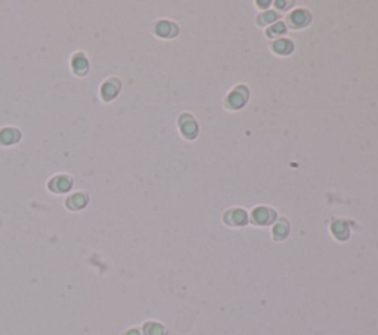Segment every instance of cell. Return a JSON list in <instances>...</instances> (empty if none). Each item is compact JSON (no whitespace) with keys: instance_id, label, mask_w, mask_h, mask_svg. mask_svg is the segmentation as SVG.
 <instances>
[{"instance_id":"cell-1","label":"cell","mask_w":378,"mask_h":335,"mask_svg":"<svg viewBox=\"0 0 378 335\" xmlns=\"http://www.w3.org/2000/svg\"><path fill=\"white\" fill-rule=\"evenodd\" d=\"M73 186V179H70L65 175L61 176H55L51 182H49V188L54 192H65Z\"/></svg>"},{"instance_id":"cell-2","label":"cell","mask_w":378,"mask_h":335,"mask_svg":"<svg viewBox=\"0 0 378 335\" xmlns=\"http://www.w3.org/2000/svg\"><path fill=\"white\" fill-rule=\"evenodd\" d=\"M20 131L17 129H11V127H6L3 129L2 131H0V143H5V145H9V143H14L20 139Z\"/></svg>"},{"instance_id":"cell-3","label":"cell","mask_w":378,"mask_h":335,"mask_svg":"<svg viewBox=\"0 0 378 335\" xmlns=\"http://www.w3.org/2000/svg\"><path fill=\"white\" fill-rule=\"evenodd\" d=\"M86 203H87V195L81 194V192L74 194L73 197H70L67 200V206L70 207V210H80L86 206Z\"/></svg>"},{"instance_id":"cell-4","label":"cell","mask_w":378,"mask_h":335,"mask_svg":"<svg viewBox=\"0 0 378 335\" xmlns=\"http://www.w3.org/2000/svg\"><path fill=\"white\" fill-rule=\"evenodd\" d=\"M117 90H118V86H117V84L112 86V80H111V81H107V83L102 86V98H104V99H111L112 96H115Z\"/></svg>"},{"instance_id":"cell-5","label":"cell","mask_w":378,"mask_h":335,"mask_svg":"<svg viewBox=\"0 0 378 335\" xmlns=\"http://www.w3.org/2000/svg\"><path fill=\"white\" fill-rule=\"evenodd\" d=\"M73 67L77 70V68H83V71H86L87 70V61H86V58L81 55V53H77L76 56H74V59H73Z\"/></svg>"},{"instance_id":"cell-6","label":"cell","mask_w":378,"mask_h":335,"mask_svg":"<svg viewBox=\"0 0 378 335\" xmlns=\"http://www.w3.org/2000/svg\"><path fill=\"white\" fill-rule=\"evenodd\" d=\"M146 335H162V328L157 323H148L145 326Z\"/></svg>"},{"instance_id":"cell-7","label":"cell","mask_w":378,"mask_h":335,"mask_svg":"<svg viewBox=\"0 0 378 335\" xmlns=\"http://www.w3.org/2000/svg\"><path fill=\"white\" fill-rule=\"evenodd\" d=\"M127 335H139V334H137V331H135V329H133V331L127 332Z\"/></svg>"}]
</instances>
